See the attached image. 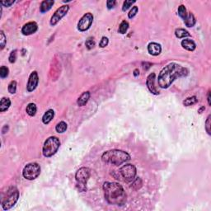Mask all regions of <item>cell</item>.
I'll list each match as a JSON object with an SVG mask.
<instances>
[{"instance_id":"6da1fadb","label":"cell","mask_w":211,"mask_h":211,"mask_svg":"<svg viewBox=\"0 0 211 211\" xmlns=\"http://www.w3.org/2000/svg\"><path fill=\"white\" fill-rule=\"evenodd\" d=\"M188 73L189 71L186 68L176 63H171L161 70L157 79L158 85L161 88H169L177 78L186 76Z\"/></svg>"},{"instance_id":"7a4b0ae2","label":"cell","mask_w":211,"mask_h":211,"mask_svg":"<svg viewBox=\"0 0 211 211\" xmlns=\"http://www.w3.org/2000/svg\"><path fill=\"white\" fill-rule=\"evenodd\" d=\"M103 190L106 200L109 204L122 205L125 203V191L119 183L106 181L103 184Z\"/></svg>"},{"instance_id":"3957f363","label":"cell","mask_w":211,"mask_h":211,"mask_svg":"<svg viewBox=\"0 0 211 211\" xmlns=\"http://www.w3.org/2000/svg\"><path fill=\"white\" fill-rule=\"evenodd\" d=\"M130 159V156L128 153L123 150L112 149L106 151L102 155V160L106 163L119 166Z\"/></svg>"},{"instance_id":"277c9868","label":"cell","mask_w":211,"mask_h":211,"mask_svg":"<svg viewBox=\"0 0 211 211\" xmlns=\"http://www.w3.org/2000/svg\"><path fill=\"white\" fill-rule=\"evenodd\" d=\"M91 175V171L88 167H81L76 173L75 178L77 181V187L78 191H87V181L89 179Z\"/></svg>"},{"instance_id":"5b68a950","label":"cell","mask_w":211,"mask_h":211,"mask_svg":"<svg viewBox=\"0 0 211 211\" xmlns=\"http://www.w3.org/2000/svg\"><path fill=\"white\" fill-rule=\"evenodd\" d=\"M60 146V141L57 137L51 136L45 141L43 146V155L45 157H50L57 152Z\"/></svg>"},{"instance_id":"8992f818","label":"cell","mask_w":211,"mask_h":211,"mask_svg":"<svg viewBox=\"0 0 211 211\" xmlns=\"http://www.w3.org/2000/svg\"><path fill=\"white\" fill-rule=\"evenodd\" d=\"M19 197V192L16 187L9 188L6 193L5 197L3 199L2 201V207L4 210H8L13 207L18 200Z\"/></svg>"},{"instance_id":"52a82bcc","label":"cell","mask_w":211,"mask_h":211,"mask_svg":"<svg viewBox=\"0 0 211 211\" xmlns=\"http://www.w3.org/2000/svg\"><path fill=\"white\" fill-rule=\"evenodd\" d=\"M41 173V167L36 162H31L24 167L22 175L24 178L27 180H34L36 179Z\"/></svg>"},{"instance_id":"ba28073f","label":"cell","mask_w":211,"mask_h":211,"mask_svg":"<svg viewBox=\"0 0 211 211\" xmlns=\"http://www.w3.org/2000/svg\"><path fill=\"white\" fill-rule=\"evenodd\" d=\"M119 173L125 181H133L136 176V168L133 164H125L121 167Z\"/></svg>"},{"instance_id":"9c48e42d","label":"cell","mask_w":211,"mask_h":211,"mask_svg":"<svg viewBox=\"0 0 211 211\" xmlns=\"http://www.w3.org/2000/svg\"><path fill=\"white\" fill-rule=\"evenodd\" d=\"M93 22V16L92 13H88L82 16L78 23V28L80 31H85L90 28Z\"/></svg>"},{"instance_id":"30bf717a","label":"cell","mask_w":211,"mask_h":211,"mask_svg":"<svg viewBox=\"0 0 211 211\" xmlns=\"http://www.w3.org/2000/svg\"><path fill=\"white\" fill-rule=\"evenodd\" d=\"M70 9V6L63 5L60 8H58L55 12H54V15L51 17L50 19V25L51 26H55L62 18H64L66 14H67L68 11Z\"/></svg>"},{"instance_id":"8fae6325","label":"cell","mask_w":211,"mask_h":211,"mask_svg":"<svg viewBox=\"0 0 211 211\" xmlns=\"http://www.w3.org/2000/svg\"><path fill=\"white\" fill-rule=\"evenodd\" d=\"M39 82V77L38 74L36 71H34L31 74L30 77H29L28 82H27V86H26V88H27V91L28 92H32L36 88L37 85H38Z\"/></svg>"},{"instance_id":"7c38bea8","label":"cell","mask_w":211,"mask_h":211,"mask_svg":"<svg viewBox=\"0 0 211 211\" xmlns=\"http://www.w3.org/2000/svg\"><path fill=\"white\" fill-rule=\"evenodd\" d=\"M38 29V26L35 22H30L25 24L22 28V33L25 36H29L31 34L35 33Z\"/></svg>"},{"instance_id":"4fadbf2b","label":"cell","mask_w":211,"mask_h":211,"mask_svg":"<svg viewBox=\"0 0 211 211\" xmlns=\"http://www.w3.org/2000/svg\"><path fill=\"white\" fill-rule=\"evenodd\" d=\"M155 75L154 73H152L151 74H149L147 78V81H146V84L148 88L149 89V91L153 94H155V95H157L159 94L158 91H157V87L155 86Z\"/></svg>"},{"instance_id":"5bb4252c","label":"cell","mask_w":211,"mask_h":211,"mask_svg":"<svg viewBox=\"0 0 211 211\" xmlns=\"http://www.w3.org/2000/svg\"><path fill=\"white\" fill-rule=\"evenodd\" d=\"M148 51L153 56H157L158 54H160V53L162 51V47L159 44L152 42V43H149L148 46Z\"/></svg>"},{"instance_id":"9a60e30c","label":"cell","mask_w":211,"mask_h":211,"mask_svg":"<svg viewBox=\"0 0 211 211\" xmlns=\"http://www.w3.org/2000/svg\"><path fill=\"white\" fill-rule=\"evenodd\" d=\"M181 46L184 49L189 51H193L196 50V43L191 39H185L181 41Z\"/></svg>"},{"instance_id":"2e32d148","label":"cell","mask_w":211,"mask_h":211,"mask_svg":"<svg viewBox=\"0 0 211 211\" xmlns=\"http://www.w3.org/2000/svg\"><path fill=\"white\" fill-rule=\"evenodd\" d=\"M184 20V22H185V26H188V27H192V26H195L196 24V18H195V16L193 15V13H187L185 18L183 19Z\"/></svg>"},{"instance_id":"e0dca14e","label":"cell","mask_w":211,"mask_h":211,"mask_svg":"<svg viewBox=\"0 0 211 211\" xmlns=\"http://www.w3.org/2000/svg\"><path fill=\"white\" fill-rule=\"evenodd\" d=\"M89 98H90V93L89 92H84L78 99V105L79 106H83L87 104Z\"/></svg>"},{"instance_id":"ac0fdd59","label":"cell","mask_w":211,"mask_h":211,"mask_svg":"<svg viewBox=\"0 0 211 211\" xmlns=\"http://www.w3.org/2000/svg\"><path fill=\"white\" fill-rule=\"evenodd\" d=\"M54 2L52 1V0H45L43 1L41 4V7H40V11L41 13H46L47 11H49L51 7L54 5Z\"/></svg>"},{"instance_id":"d6986e66","label":"cell","mask_w":211,"mask_h":211,"mask_svg":"<svg viewBox=\"0 0 211 211\" xmlns=\"http://www.w3.org/2000/svg\"><path fill=\"white\" fill-rule=\"evenodd\" d=\"M11 106V101L9 98H3L0 102V111L1 112L7 111Z\"/></svg>"},{"instance_id":"ffe728a7","label":"cell","mask_w":211,"mask_h":211,"mask_svg":"<svg viewBox=\"0 0 211 211\" xmlns=\"http://www.w3.org/2000/svg\"><path fill=\"white\" fill-rule=\"evenodd\" d=\"M54 111H53V110H49V111H47L44 114L43 117H42V121H43V123L46 124V125L49 124L50 122L52 121V119L54 118Z\"/></svg>"},{"instance_id":"44dd1931","label":"cell","mask_w":211,"mask_h":211,"mask_svg":"<svg viewBox=\"0 0 211 211\" xmlns=\"http://www.w3.org/2000/svg\"><path fill=\"white\" fill-rule=\"evenodd\" d=\"M175 35L177 38H185V37H187V36H190V33L188 32L186 30L182 28L177 29L175 31Z\"/></svg>"},{"instance_id":"7402d4cb","label":"cell","mask_w":211,"mask_h":211,"mask_svg":"<svg viewBox=\"0 0 211 211\" xmlns=\"http://www.w3.org/2000/svg\"><path fill=\"white\" fill-rule=\"evenodd\" d=\"M26 113L28 114L30 116H35L36 113V111H37L36 104H34V103H30V104H28L27 106H26Z\"/></svg>"},{"instance_id":"603a6c76","label":"cell","mask_w":211,"mask_h":211,"mask_svg":"<svg viewBox=\"0 0 211 211\" xmlns=\"http://www.w3.org/2000/svg\"><path fill=\"white\" fill-rule=\"evenodd\" d=\"M197 102H198L197 98H196V96H193V97L187 98L186 99H185L184 102H183V104H184V106H190L195 105Z\"/></svg>"},{"instance_id":"cb8c5ba5","label":"cell","mask_w":211,"mask_h":211,"mask_svg":"<svg viewBox=\"0 0 211 211\" xmlns=\"http://www.w3.org/2000/svg\"><path fill=\"white\" fill-rule=\"evenodd\" d=\"M67 128V124L65 123V121H61V122H59V123L57 124L56 127H55V129H56V131L58 132V133H64V132L66 131Z\"/></svg>"},{"instance_id":"d4e9b609","label":"cell","mask_w":211,"mask_h":211,"mask_svg":"<svg viewBox=\"0 0 211 211\" xmlns=\"http://www.w3.org/2000/svg\"><path fill=\"white\" fill-rule=\"evenodd\" d=\"M128 28H129V23L126 21H123L119 26V32L121 34L126 33Z\"/></svg>"},{"instance_id":"484cf974","label":"cell","mask_w":211,"mask_h":211,"mask_svg":"<svg viewBox=\"0 0 211 211\" xmlns=\"http://www.w3.org/2000/svg\"><path fill=\"white\" fill-rule=\"evenodd\" d=\"M186 14H187V11H186V8H185V6H179V8H178V15L180 16L182 19H184L185 18Z\"/></svg>"},{"instance_id":"4316f807","label":"cell","mask_w":211,"mask_h":211,"mask_svg":"<svg viewBox=\"0 0 211 211\" xmlns=\"http://www.w3.org/2000/svg\"><path fill=\"white\" fill-rule=\"evenodd\" d=\"M17 91V82L16 81H12L8 84V92L11 94H14Z\"/></svg>"},{"instance_id":"83f0119b","label":"cell","mask_w":211,"mask_h":211,"mask_svg":"<svg viewBox=\"0 0 211 211\" xmlns=\"http://www.w3.org/2000/svg\"><path fill=\"white\" fill-rule=\"evenodd\" d=\"M85 45L86 47H87L88 50L93 49V47L95 46V41H94V39L92 38V37H89V38L86 41Z\"/></svg>"},{"instance_id":"f1b7e54d","label":"cell","mask_w":211,"mask_h":211,"mask_svg":"<svg viewBox=\"0 0 211 211\" xmlns=\"http://www.w3.org/2000/svg\"><path fill=\"white\" fill-rule=\"evenodd\" d=\"M135 3V1H130V0H126V1H125L123 3V7H122V10L125 12V11H126L127 9H129L130 7H131L134 3Z\"/></svg>"},{"instance_id":"f546056e","label":"cell","mask_w":211,"mask_h":211,"mask_svg":"<svg viewBox=\"0 0 211 211\" xmlns=\"http://www.w3.org/2000/svg\"><path fill=\"white\" fill-rule=\"evenodd\" d=\"M8 72H9V70H8V68L5 67V66H2L0 69V77L2 78L8 77Z\"/></svg>"},{"instance_id":"4dcf8cb0","label":"cell","mask_w":211,"mask_h":211,"mask_svg":"<svg viewBox=\"0 0 211 211\" xmlns=\"http://www.w3.org/2000/svg\"><path fill=\"white\" fill-rule=\"evenodd\" d=\"M210 115L207 117V120H206L205 121V129L206 131H207V133H208L209 134H211L210 132V125H211V122H210Z\"/></svg>"},{"instance_id":"1f68e13d","label":"cell","mask_w":211,"mask_h":211,"mask_svg":"<svg viewBox=\"0 0 211 211\" xmlns=\"http://www.w3.org/2000/svg\"><path fill=\"white\" fill-rule=\"evenodd\" d=\"M138 10H139V8H138V7H136V6H134V7H133L131 10H130V12H129V14H128V17H129V18H134V16H135L137 14V13H138Z\"/></svg>"},{"instance_id":"d6a6232c","label":"cell","mask_w":211,"mask_h":211,"mask_svg":"<svg viewBox=\"0 0 211 211\" xmlns=\"http://www.w3.org/2000/svg\"><path fill=\"white\" fill-rule=\"evenodd\" d=\"M0 36H1V50H3L6 44V36L3 31H1L0 32Z\"/></svg>"},{"instance_id":"836d02e7","label":"cell","mask_w":211,"mask_h":211,"mask_svg":"<svg viewBox=\"0 0 211 211\" xmlns=\"http://www.w3.org/2000/svg\"><path fill=\"white\" fill-rule=\"evenodd\" d=\"M108 38L107 37H102V40H101L100 43H99V46L102 47V48H104V47H106L107 45H108Z\"/></svg>"},{"instance_id":"e575fe53","label":"cell","mask_w":211,"mask_h":211,"mask_svg":"<svg viewBox=\"0 0 211 211\" xmlns=\"http://www.w3.org/2000/svg\"><path fill=\"white\" fill-rule=\"evenodd\" d=\"M17 59V50H13L11 52L10 55H9V62L10 63H14Z\"/></svg>"},{"instance_id":"d590c367","label":"cell","mask_w":211,"mask_h":211,"mask_svg":"<svg viewBox=\"0 0 211 211\" xmlns=\"http://www.w3.org/2000/svg\"><path fill=\"white\" fill-rule=\"evenodd\" d=\"M116 1H114V0H108L107 2H106V6H107V8L108 9H111V8H113L114 7H115V5H116Z\"/></svg>"},{"instance_id":"8d00e7d4","label":"cell","mask_w":211,"mask_h":211,"mask_svg":"<svg viewBox=\"0 0 211 211\" xmlns=\"http://www.w3.org/2000/svg\"><path fill=\"white\" fill-rule=\"evenodd\" d=\"M13 3H14V1H5V2H1L0 4L5 6V7H10Z\"/></svg>"},{"instance_id":"74e56055","label":"cell","mask_w":211,"mask_h":211,"mask_svg":"<svg viewBox=\"0 0 211 211\" xmlns=\"http://www.w3.org/2000/svg\"><path fill=\"white\" fill-rule=\"evenodd\" d=\"M207 98H208V104L210 106V91L208 92V96H207Z\"/></svg>"},{"instance_id":"f35d334b","label":"cell","mask_w":211,"mask_h":211,"mask_svg":"<svg viewBox=\"0 0 211 211\" xmlns=\"http://www.w3.org/2000/svg\"><path fill=\"white\" fill-rule=\"evenodd\" d=\"M139 74V70H135L134 71V75L136 77V76H138V75Z\"/></svg>"},{"instance_id":"ab89813d","label":"cell","mask_w":211,"mask_h":211,"mask_svg":"<svg viewBox=\"0 0 211 211\" xmlns=\"http://www.w3.org/2000/svg\"><path fill=\"white\" fill-rule=\"evenodd\" d=\"M205 109V106H202V107H201V108L200 109V110H199L198 112H199V113H202V111H204Z\"/></svg>"}]
</instances>
